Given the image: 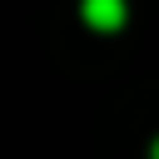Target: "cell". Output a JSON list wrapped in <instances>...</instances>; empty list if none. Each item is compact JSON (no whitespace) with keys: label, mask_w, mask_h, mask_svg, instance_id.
<instances>
[{"label":"cell","mask_w":159,"mask_h":159,"mask_svg":"<svg viewBox=\"0 0 159 159\" xmlns=\"http://www.w3.org/2000/svg\"><path fill=\"white\" fill-rule=\"evenodd\" d=\"M84 20L94 30H119L124 25V0H84Z\"/></svg>","instance_id":"6da1fadb"},{"label":"cell","mask_w":159,"mask_h":159,"mask_svg":"<svg viewBox=\"0 0 159 159\" xmlns=\"http://www.w3.org/2000/svg\"><path fill=\"white\" fill-rule=\"evenodd\" d=\"M154 159H159V144H154Z\"/></svg>","instance_id":"7a4b0ae2"}]
</instances>
